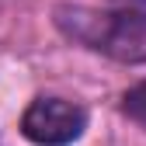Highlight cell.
Segmentation results:
<instances>
[{
	"label": "cell",
	"mask_w": 146,
	"mask_h": 146,
	"mask_svg": "<svg viewBox=\"0 0 146 146\" xmlns=\"http://www.w3.org/2000/svg\"><path fill=\"white\" fill-rule=\"evenodd\" d=\"M52 21L70 42L115 59H139L146 45V11H94L84 4H59Z\"/></svg>",
	"instance_id": "obj_1"
},
{
	"label": "cell",
	"mask_w": 146,
	"mask_h": 146,
	"mask_svg": "<svg viewBox=\"0 0 146 146\" xmlns=\"http://www.w3.org/2000/svg\"><path fill=\"white\" fill-rule=\"evenodd\" d=\"M87 129V111L66 98H35L21 115V136L35 146H70Z\"/></svg>",
	"instance_id": "obj_2"
},
{
	"label": "cell",
	"mask_w": 146,
	"mask_h": 146,
	"mask_svg": "<svg viewBox=\"0 0 146 146\" xmlns=\"http://www.w3.org/2000/svg\"><path fill=\"white\" fill-rule=\"evenodd\" d=\"M122 111L129 115L132 122H139L143 129H146V80L125 90V98H122Z\"/></svg>",
	"instance_id": "obj_3"
},
{
	"label": "cell",
	"mask_w": 146,
	"mask_h": 146,
	"mask_svg": "<svg viewBox=\"0 0 146 146\" xmlns=\"http://www.w3.org/2000/svg\"><path fill=\"white\" fill-rule=\"evenodd\" d=\"M115 4H122L125 11H146V0H115Z\"/></svg>",
	"instance_id": "obj_4"
}]
</instances>
